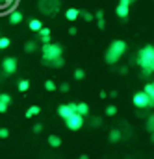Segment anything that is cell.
I'll return each mask as SVG.
<instances>
[{"instance_id":"6da1fadb","label":"cell","mask_w":154,"mask_h":159,"mask_svg":"<svg viewBox=\"0 0 154 159\" xmlns=\"http://www.w3.org/2000/svg\"><path fill=\"white\" fill-rule=\"evenodd\" d=\"M137 65L145 70V74H152L154 69V48L151 44H147L143 50H139V56H137Z\"/></svg>"},{"instance_id":"7a4b0ae2","label":"cell","mask_w":154,"mask_h":159,"mask_svg":"<svg viewBox=\"0 0 154 159\" xmlns=\"http://www.w3.org/2000/svg\"><path fill=\"white\" fill-rule=\"evenodd\" d=\"M61 52H63V48H61V44H58V43H43V61L50 67V61L52 59H56V57H60L61 56Z\"/></svg>"},{"instance_id":"3957f363","label":"cell","mask_w":154,"mask_h":159,"mask_svg":"<svg viewBox=\"0 0 154 159\" xmlns=\"http://www.w3.org/2000/svg\"><path fill=\"white\" fill-rule=\"evenodd\" d=\"M132 102H134V106H136L137 109H145V107H152L154 106V98L149 96V94H145L143 91L136 93L134 98H132Z\"/></svg>"},{"instance_id":"277c9868","label":"cell","mask_w":154,"mask_h":159,"mask_svg":"<svg viewBox=\"0 0 154 159\" xmlns=\"http://www.w3.org/2000/svg\"><path fill=\"white\" fill-rule=\"evenodd\" d=\"M63 120H65V126H67L71 131H78V129L84 126V117H82L80 113H76V111L71 113L69 117H65Z\"/></svg>"},{"instance_id":"5b68a950","label":"cell","mask_w":154,"mask_h":159,"mask_svg":"<svg viewBox=\"0 0 154 159\" xmlns=\"http://www.w3.org/2000/svg\"><path fill=\"white\" fill-rule=\"evenodd\" d=\"M39 9L45 15H56L60 9V0H39Z\"/></svg>"},{"instance_id":"8992f818","label":"cell","mask_w":154,"mask_h":159,"mask_svg":"<svg viewBox=\"0 0 154 159\" xmlns=\"http://www.w3.org/2000/svg\"><path fill=\"white\" fill-rule=\"evenodd\" d=\"M130 0H119V6H117L115 13L119 19H123V20H126L128 19V15H130Z\"/></svg>"},{"instance_id":"52a82bcc","label":"cell","mask_w":154,"mask_h":159,"mask_svg":"<svg viewBox=\"0 0 154 159\" xmlns=\"http://www.w3.org/2000/svg\"><path fill=\"white\" fill-rule=\"evenodd\" d=\"M2 70L9 76V74H15L17 72V59L15 57H4L2 61Z\"/></svg>"},{"instance_id":"ba28073f","label":"cell","mask_w":154,"mask_h":159,"mask_svg":"<svg viewBox=\"0 0 154 159\" xmlns=\"http://www.w3.org/2000/svg\"><path fill=\"white\" fill-rule=\"evenodd\" d=\"M110 50L115 52V54H119V56H123V54L126 52V43L121 41V39H117V41H113V43L110 44Z\"/></svg>"},{"instance_id":"9c48e42d","label":"cell","mask_w":154,"mask_h":159,"mask_svg":"<svg viewBox=\"0 0 154 159\" xmlns=\"http://www.w3.org/2000/svg\"><path fill=\"white\" fill-rule=\"evenodd\" d=\"M7 20H9V24H21L22 22V11H19V9H15V11H11L9 13V17H7Z\"/></svg>"},{"instance_id":"30bf717a","label":"cell","mask_w":154,"mask_h":159,"mask_svg":"<svg viewBox=\"0 0 154 159\" xmlns=\"http://www.w3.org/2000/svg\"><path fill=\"white\" fill-rule=\"evenodd\" d=\"M37 34H39V39H41V43H50L52 41V35H50V30L48 28H39L37 30Z\"/></svg>"},{"instance_id":"8fae6325","label":"cell","mask_w":154,"mask_h":159,"mask_svg":"<svg viewBox=\"0 0 154 159\" xmlns=\"http://www.w3.org/2000/svg\"><path fill=\"white\" fill-rule=\"evenodd\" d=\"M119 59H121V56L115 54V52H112V50L108 48V52H106V63H108V65H115Z\"/></svg>"},{"instance_id":"7c38bea8","label":"cell","mask_w":154,"mask_h":159,"mask_svg":"<svg viewBox=\"0 0 154 159\" xmlns=\"http://www.w3.org/2000/svg\"><path fill=\"white\" fill-rule=\"evenodd\" d=\"M71 113H75L71 107H69V104H61L60 107H58V115L61 117V119H65V117H69Z\"/></svg>"},{"instance_id":"4fadbf2b","label":"cell","mask_w":154,"mask_h":159,"mask_svg":"<svg viewBox=\"0 0 154 159\" xmlns=\"http://www.w3.org/2000/svg\"><path fill=\"white\" fill-rule=\"evenodd\" d=\"M78 17H80V9H76V7H69L65 11V19L67 20H76Z\"/></svg>"},{"instance_id":"5bb4252c","label":"cell","mask_w":154,"mask_h":159,"mask_svg":"<svg viewBox=\"0 0 154 159\" xmlns=\"http://www.w3.org/2000/svg\"><path fill=\"white\" fill-rule=\"evenodd\" d=\"M76 113H80L82 117H85L87 113H89V106L85 104V102H82V104H76V109H75Z\"/></svg>"},{"instance_id":"9a60e30c","label":"cell","mask_w":154,"mask_h":159,"mask_svg":"<svg viewBox=\"0 0 154 159\" xmlns=\"http://www.w3.org/2000/svg\"><path fill=\"white\" fill-rule=\"evenodd\" d=\"M93 17H97L99 28H100V30H104V28H106V22H104V11H102V9H99V11H97V15H93Z\"/></svg>"},{"instance_id":"2e32d148","label":"cell","mask_w":154,"mask_h":159,"mask_svg":"<svg viewBox=\"0 0 154 159\" xmlns=\"http://www.w3.org/2000/svg\"><path fill=\"white\" fill-rule=\"evenodd\" d=\"M48 144H50L52 148H60V146H61V139H60L58 135H50V137H48Z\"/></svg>"},{"instance_id":"e0dca14e","label":"cell","mask_w":154,"mask_h":159,"mask_svg":"<svg viewBox=\"0 0 154 159\" xmlns=\"http://www.w3.org/2000/svg\"><path fill=\"white\" fill-rule=\"evenodd\" d=\"M37 50V43L36 41H28L26 44H24V52L26 54H32V52H36Z\"/></svg>"},{"instance_id":"ac0fdd59","label":"cell","mask_w":154,"mask_h":159,"mask_svg":"<svg viewBox=\"0 0 154 159\" xmlns=\"http://www.w3.org/2000/svg\"><path fill=\"white\" fill-rule=\"evenodd\" d=\"M17 89H19L21 93H26V91L30 89V81H28V80H21V81L17 83Z\"/></svg>"},{"instance_id":"d6986e66","label":"cell","mask_w":154,"mask_h":159,"mask_svg":"<svg viewBox=\"0 0 154 159\" xmlns=\"http://www.w3.org/2000/svg\"><path fill=\"white\" fill-rule=\"evenodd\" d=\"M28 26H30V30H32V32H37V30L41 28V26H43V24H41V20H37V19H30Z\"/></svg>"},{"instance_id":"ffe728a7","label":"cell","mask_w":154,"mask_h":159,"mask_svg":"<svg viewBox=\"0 0 154 159\" xmlns=\"http://www.w3.org/2000/svg\"><path fill=\"white\" fill-rule=\"evenodd\" d=\"M39 113H41V107H39V106H32V107L26 111V119H32L34 115H39Z\"/></svg>"},{"instance_id":"44dd1931","label":"cell","mask_w":154,"mask_h":159,"mask_svg":"<svg viewBox=\"0 0 154 159\" xmlns=\"http://www.w3.org/2000/svg\"><path fill=\"white\" fill-rule=\"evenodd\" d=\"M143 93L154 98V85L151 83V81H149V83H145V87H143Z\"/></svg>"},{"instance_id":"7402d4cb","label":"cell","mask_w":154,"mask_h":159,"mask_svg":"<svg viewBox=\"0 0 154 159\" xmlns=\"http://www.w3.org/2000/svg\"><path fill=\"white\" fill-rule=\"evenodd\" d=\"M110 141H112V143L121 141V131H119V129H112V131H110Z\"/></svg>"},{"instance_id":"603a6c76","label":"cell","mask_w":154,"mask_h":159,"mask_svg":"<svg viewBox=\"0 0 154 159\" xmlns=\"http://www.w3.org/2000/svg\"><path fill=\"white\" fill-rule=\"evenodd\" d=\"M50 67H56V69H60V67H63V57L60 56V57H56V59H52V61H50Z\"/></svg>"},{"instance_id":"cb8c5ba5","label":"cell","mask_w":154,"mask_h":159,"mask_svg":"<svg viewBox=\"0 0 154 159\" xmlns=\"http://www.w3.org/2000/svg\"><path fill=\"white\" fill-rule=\"evenodd\" d=\"M9 44H11V41L7 39V37H0V50H6Z\"/></svg>"},{"instance_id":"d4e9b609","label":"cell","mask_w":154,"mask_h":159,"mask_svg":"<svg viewBox=\"0 0 154 159\" xmlns=\"http://www.w3.org/2000/svg\"><path fill=\"white\" fill-rule=\"evenodd\" d=\"M80 15L84 17V20H85V22H91V20L95 19V17H93V13H89V11H80Z\"/></svg>"},{"instance_id":"484cf974","label":"cell","mask_w":154,"mask_h":159,"mask_svg":"<svg viewBox=\"0 0 154 159\" xmlns=\"http://www.w3.org/2000/svg\"><path fill=\"white\" fill-rule=\"evenodd\" d=\"M45 89H46V91H56V83H54V80H46V81H45Z\"/></svg>"},{"instance_id":"4316f807","label":"cell","mask_w":154,"mask_h":159,"mask_svg":"<svg viewBox=\"0 0 154 159\" xmlns=\"http://www.w3.org/2000/svg\"><path fill=\"white\" fill-rule=\"evenodd\" d=\"M0 102H2V104H6V106H9V104H11V96H9V94H6V93H2V94H0Z\"/></svg>"},{"instance_id":"83f0119b","label":"cell","mask_w":154,"mask_h":159,"mask_svg":"<svg viewBox=\"0 0 154 159\" xmlns=\"http://www.w3.org/2000/svg\"><path fill=\"white\" fill-rule=\"evenodd\" d=\"M19 0H0V9H4V7H7V6H13V4H17Z\"/></svg>"},{"instance_id":"f1b7e54d","label":"cell","mask_w":154,"mask_h":159,"mask_svg":"<svg viewBox=\"0 0 154 159\" xmlns=\"http://www.w3.org/2000/svg\"><path fill=\"white\" fill-rule=\"evenodd\" d=\"M115 113H117V107H115V106H108V107H106V115H108V117H113Z\"/></svg>"},{"instance_id":"f546056e","label":"cell","mask_w":154,"mask_h":159,"mask_svg":"<svg viewBox=\"0 0 154 159\" xmlns=\"http://www.w3.org/2000/svg\"><path fill=\"white\" fill-rule=\"evenodd\" d=\"M84 78H85V72L82 69H76L75 70V80H84Z\"/></svg>"},{"instance_id":"4dcf8cb0","label":"cell","mask_w":154,"mask_h":159,"mask_svg":"<svg viewBox=\"0 0 154 159\" xmlns=\"http://www.w3.org/2000/svg\"><path fill=\"white\" fill-rule=\"evenodd\" d=\"M100 124H102V119H100V117H95V119H91V126H93V128H99Z\"/></svg>"},{"instance_id":"1f68e13d","label":"cell","mask_w":154,"mask_h":159,"mask_svg":"<svg viewBox=\"0 0 154 159\" xmlns=\"http://www.w3.org/2000/svg\"><path fill=\"white\" fill-rule=\"evenodd\" d=\"M152 124H154V119L149 117V120H147V129H149V131H152Z\"/></svg>"},{"instance_id":"d6a6232c","label":"cell","mask_w":154,"mask_h":159,"mask_svg":"<svg viewBox=\"0 0 154 159\" xmlns=\"http://www.w3.org/2000/svg\"><path fill=\"white\" fill-rule=\"evenodd\" d=\"M60 91H61V93H67V91H69V83H67V81L61 83V85H60Z\"/></svg>"},{"instance_id":"836d02e7","label":"cell","mask_w":154,"mask_h":159,"mask_svg":"<svg viewBox=\"0 0 154 159\" xmlns=\"http://www.w3.org/2000/svg\"><path fill=\"white\" fill-rule=\"evenodd\" d=\"M32 129H34V133H39V131L43 129V126H41V124H34V128H32Z\"/></svg>"},{"instance_id":"e575fe53","label":"cell","mask_w":154,"mask_h":159,"mask_svg":"<svg viewBox=\"0 0 154 159\" xmlns=\"http://www.w3.org/2000/svg\"><path fill=\"white\" fill-rule=\"evenodd\" d=\"M7 135H9V131H7V129H4V128H2V129H0V137H2V139H6V137H7Z\"/></svg>"},{"instance_id":"d590c367","label":"cell","mask_w":154,"mask_h":159,"mask_svg":"<svg viewBox=\"0 0 154 159\" xmlns=\"http://www.w3.org/2000/svg\"><path fill=\"white\" fill-rule=\"evenodd\" d=\"M76 32H78V30H76V28H75V26H73V28L69 30V34H71V35H76Z\"/></svg>"},{"instance_id":"8d00e7d4","label":"cell","mask_w":154,"mask_h":159,"mask_svg":"<svg viewBox=\"0 0 154 159\" xmlns=\"http://www.w3.org/2000/svg\"><path fill=\"white\" fill-rule=\"evenodd\" d=\"M130 2H136V0H130Z\"/></svg>"}]
</instances>
